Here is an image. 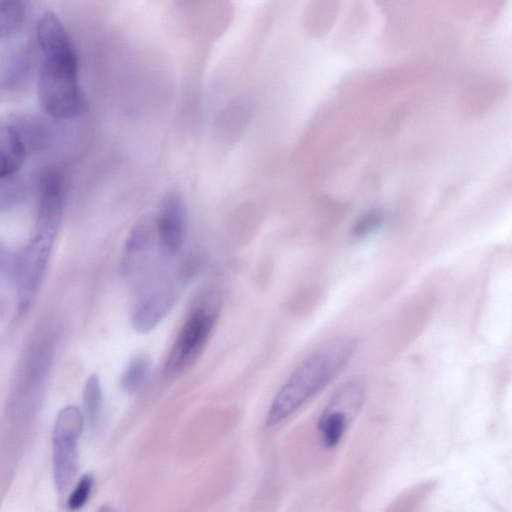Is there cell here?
<instances>
[{"label":"cell","instance_id":"6da1fadb","mask_svg":"<svg viewBox=\"0 0 512 512\" xmlns=\"http://www.w3.org/2000/svg\"><path fill=\"white\" fill-rule=\"evenodd\" d=\"M354 349L352 339L334 338L303 360L275 395L266 426L279 425L323 389L349 361Z\"/></svg>","mask_w":512,"mask_h":512},{"label":"cell","instance_id":"7a4b0ae2","mask_svg":"<svg viewBox=\"0 0 512 512\" xmlns=\"http://www.w3.org/2000/svg\"><path fill=\"white\" fill-rule=\"evenodd\" d=\"M63 196L60 183L49 176L43 185L34 234L20 254L15 268L18 307L26 311L37 295L61 221Z\"/></svg>","mask_w":512,"mask_h":512},{"label":"cell","instance_id":"3957f363","mask_svg":"<svg viewBox=\"0 0 512 512\" xmlns=\"http://www.w3.org/2000/svg\"><path fill=\"white\" fill-rule=\"evenodd\" d=\"M192 260L161 262L133 280L131 324L136 331L149 332L170 312L195 269Z\"/></svg>","mask_w":512,"mask_h":512},{"label":"cell","instance_id":"277c9868","mask_svg":"<svg viewBox=\"0 0 512 512\" xmlns=\"http://www.w3.org/2000/svg\"><path fill=\"white\" fill-rule=\"evenodd\" d=\"M220 313V300L204 294L192 305L169 351L164 365L167 377H177L191 368L203 352Z\"/></svg>","mask_w":512,"mask_h":512},{"label":"cell","instance_id":"5b68a950","mask_svg":"<svg viewBox=\"0 0 512 512\" xmlns=\"http://www.w3.org/2000/svg\"><path fill=\"white\" fill-rule=\"evenodd\" d=\"M37 88L40 104L48 115L58 120L74 117L81 102L77 55L44 58Z\"/></svg>","mask_w":512,"mask_h":512},{"label":"cell","instance_id":"8992f818","mask_svg":"<svg viewBox=\"0 0 512 512\" xmlns=\"http://www.w3.org/2000/svg\"><path fill=\"white\" fill-rule=\"evenodd\" d=\"M84 414L75 405L62 408L52 430V468L55 487L65 493L74 480L79 464V438Z\"/></svg>","mask_w":512,"mask_h":512},{"label":"cell","instance_id":"52a82bcc","mask_svg":"<svg viewBox=\"0 0 512 512\" xmlns=\"http://www.w3.org/2000/svg\"><path fill=\"white\" fill-rule=\"evenodd\" d=\"M365 396L364 383L353 379L343 384L320 415L318 429L326 447L336 446L350 421L360 410Z\"/></svg>","mask_w":512,"mask_h":512},{"label":"cell","instance_id":"ba28073f","mask_svg":"<svg viewBox=\"0 0 512 512\" xmlns=\"http://www.w3.org/2000/svg\"><path fill=\"white\" fill-rule=\"evenodd\" d=\"M153 220L159 248L171 258H180L188 229L187 208L182 196L176 192L166 194Z\"/></svg>","mask_w":512,"mask_h":512},{"label":"cell","instance_id":"9c48e42d","mask_svg":"<svg viewBox=\"0 0 512 512\" xmlns=\"http://www.w3.org/2000/svg\"><path fill=\"white\" fill-rule=\"evenodd\" d=\"M37 40L44 58L77 55L64 25L53 12H46L39 18Z\"/></svg>","mask_w":512,"mask_h":512},{"label":"cell","instance_id":"30bf717a","mask_svg":"<svg viewBox=\"0 0 512 512\" xmlns=\"http://www.w3.org/2000/svg\"><path fill=\"white\" fill-rule=\"evenodd\" d=\"M28 149L14 124L0 125V180L11 177L23 164Z\"/></svg>","mask_w":512,"mask_h":512},{"label":"cell","instance_id":"8fae6325","mask_svg":"<svg viewBox=\"0 0 512 512\" xmlns=\"http://www.w3.org/2000/svg\"><path fill=\"white\" fill-rule=\"evenodd\" d=\"M152 369V359L145 353L134 356L121 376V386L126 393L135 394L147 383Z\"/></svg>","mask_w":512,"mask_h":512},{"label":"cell","instance_id":"7c38bea8","mask_svg":"<svg viewBox=\"0 0 512 512\" xmlns=\"http://www.w3.org/2000/svg\"><path fill=\"white\" fill-rule=\"evenodd\" d=\"M25 6L22 0H0V36H9L22 27Z\"/></svg>","mask_w":512,"mask_h":512},{"label":"cell","instance_id":"4fadbf2b","mask_svg":"<svg viewBox=\"0 0 512 512\" xmlns=\"http://www.w3.org/2000/svg\"><path fill=\"white\" fill-rule=\"evenodd\" d=\"M103 393L98 375H90L83 390L84 416L90 425H95L102 408Z\"/></svg>","mask_w":512,"mask_h":512},{"label":"cell","instance_id":"5bb4252c","mask_svg":"<svg viewBox=\"0 0 512 512\" xmlns=\"http://www.w3.org/2000/svg\"><path fill=\"white\" fill-rule=\"evenodd\" d=\"M26 62L10 60L5 63L4 68L0 70V90L2 93L15 91L27 76Z\"/></svg>","mask_w":512,"mask_h":512},{"label":"cell","instance_id":"9a60e30c","mask_svg":"<svg viewBox=\"0 0 512 512\" xmlns=\"http://www.w3.org/2000/svg\"><path fill=\"white\" fill-rule=\"evenodd\" d=\"M94 482L95 479L91 473H85L79 478L67 500L69 509L78 510L88 502Z\"/></svg>","mask_w":512,"mask_h":512},{"label":"cell","instance_id":"2e32d148","mask_svg":"<svg viewBox=\"0 0 512 512\" xmlns=\"http://www.w3.org/2000/svg\"><path fill=\"white\" fill-rule=\"evenodd\" d=\"M16 195L17 187L10 182V177L0 180V206L12 204Z\"/></svg>","mask_w":512,"mask_h":512}]
</instances>
